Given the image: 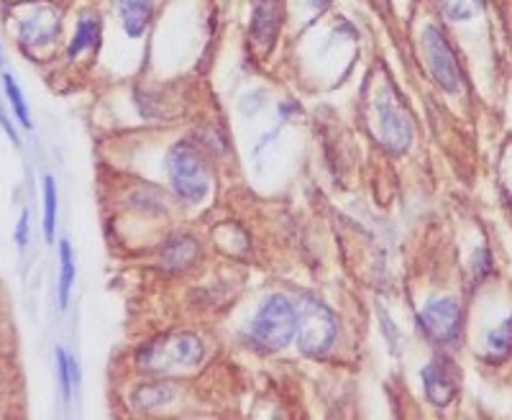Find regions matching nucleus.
Masks as SVG:
<instances>
[{
  "instance_id": "f257e3e1",
  "label": "nucleus",
  "mask_w": 512,
  "mask_h": 420,
  "mask_svg": "<svg viewBox=\"0 0 512 420\" xmlns=\"http://www.w3.org/2000/svg\"><path fill=\"white\" fill-rule=\"evenodd\" d=\"M297 315V346L310 356L326 354L336 341V315L326 303H320L313 295H300L295 303Z\"/></svg>"
},
{
  "instance_id": "f03ea898",
  "label": "nucleus",
  "mask_w": 512,
  "mask_h": 420,
  "mask_svg": "<svg viewBox=\"0 0 512 420\" xmlns=\"http://www.w3.org/2000/svg\"><path fill=\"white\" fill-rule=\"evenodd\" d=\"M295 331V303H290V298L285 295H272L256 313L254 326H251V341L264 351H280L295 339Z\"/></svg>"
},
{
  "instance_id": "7ed1b4c3",
  "label": "nucleus",
  "mask_w": 512,
  "mask_h": 420,
  "mask_svg": "<svg viewBox=\"0 0 512 420\" xmlns=\"http://www.w3.org/2000/svg\"><path fill=\"white\" fill-rule=\"evenodd\" d=\"M205 346L192 333H169L139 351V364L146 372H169L175 367H195L203 362Z\"/></svg>"
},
{
  "instance_id": "20e7f679",
  "label": "nucleus",
  "mask_w": 512,
  "mask_h": 420,
  "mask_svg": "<svg viewBox=\"0 0 512 420\" xmlns=\"http://www.w3.org/2000/svg\"><path fill=\"white\" fill-rule=\"evenodd\" d=\"M169 180L175 193L180 195L185 203H200L210 190V177L205 170V162L200 152L190 141H180V144L169 152L167 159Z\"/></svg>"
},
{
  "instance_id": "39448f33",
  "label": "nucleus",
  "mask_w": 512,
  "mask_h": 420,
  "mask_svg": "<svg viewBox=\"0 0 512 420\" xmlns=\"http://www.w3.org/2000/svg\"><path fill=\"white\" fill-rule=\"evenodd\" d=\"M423 54L433 80H436L446 93H459L461 85H464V75H461L459 59H456L446 34H443L438 26H428V29H425Z\"/></svg>"
},
{
  "instance_id": "423d86ee",
  "label": "nucleus",
  "mask_w": 512,
  "mask_h": 420,
  "mask_svg": "<svg viewBox=\"0 0 512 420\" xmlns=\"http://www.w3.org/2000/svg\"><path fill=\"white\" fill-rule=\"evenodd\" d=\"M461 321H464V310L454 298L433 300L418 315L420 331L436 344H456L461 336Z\"/></svg>"
},
{
  "instance_id": "0eeeda50",
  "label": "nucleus",
  "mask_w": 512,
  "mask_h": 420,
  "mask_svg": "<svg viewBox=\"0 0 512 420\" xmlns=\"http://www.w3.org/2000/svg\"><path fill=\"white\" fill-rule=\"evenodd\" d=\"M377 136L390 152H405L413 141V123L397 105L395 95H377Z\"/></svg>"
},
{
  "instance_id": "6e6552de",
  "label": "nucleus",
  "mask_w": 512,
  "mask_h": 420,
  "mask_svg": "<svg viewBox=\"0 0 512 420\" xmlns=\"http://www.w3.org/2000/svg\"><path fill=\"white\" fill-rule=\"evenodd\" d=\"M423 387H425V397L431 400L436 408H446L456 400L461 390V372L448 356H436L431 364H425L423 372Z\"/></svg>"
},
{
  "instance_id": "1a4fd4ad",
  "label": "nucleus",
  "mask_w": 512,
  "mask_h": 420,
  "mask_svg": "<svg viewBox=\"0 0 512 420\" xmlns=\"http://www.w3.org/2000/svg\"><path fill=\"white\" fill-rule=\"evenodd\" d=\"M282 13H285V0H254V13H251V41H254L262 52H272L277 34H280Z\"/></svg>"
},
{
  "instance_id": "9d476101",
  "label": "nucleus",
  "mask_w": 512,
  "mask_h": 420,
  "mask_svg": "<svg viewBox=\"0 0 512 420\" xmlns=\"http://www.w3.org/2000/svg\"><path fill=\"white\" fill-rule=\"evenodd\" d=\"M59 31V13L52 6H36L31 8L29 16L21 18L18 24V36L26 47L41 49L52 44Z\"/></svg>"
},
{
  "instance_id": "9b49d317",
  "label": "nucleus",
  "mask_w": 512,
  "mask_h": 420,
  "mask_svg": "<svg viewBox=\"0 0 512 420\" xmlns=\"http://www.w3.org/2000/svg\"><path fill=\"white\" fill-rule=\"evenodd\" d=\"M200 257V246L192 236H172L162 249V267L169 272H182Z\"/></svg>"
},
{
  "instance_id": "f8f14e48",
  "label": "nucleus",
  "mask_w": 512,
  "mask_h": 420,
  "mask_svg": "<svg viewBox=\"0 0 512 420\" xmlns=\"http://www.w3.org/2000/svg\"><path fill=\"white\" fill-rule=\"evenodd\" d=\"M118 13H121L123 29L128 36H141L152 21L154 0H118Z\"/></svg>"
},
{
  "instance_id": "ddd939ff",
  "label": "nucleus",
  "mask_w": 512,
  "mask_h": 420,
  "mask_svg": "<svg viewBox=\"0 0 512 420\" xmlns=\"http://www.w3.org/2000/svg\"><path fill=\"white\" fill-rule=\"evenodd\" d=\"M175 397V390L169 385H141L136 387V392L131 395V403L136 405L139 410H154V408H162L167 405L169 400Z\"/></svg>"
},
{
  "instance_id": "4468645a",
  "label": "nucleus",
  "mask_w": 512,
  "mask_h": 420,
  "mask_svg": "<svg viewBox=\"0 0 512 420\" xmlns=\"http://www.w3.org/2000/svg\"><path fill=\"white\" fill-rule=\"evenodd\" d=\"M98 36H100V18L95 16H82L80 24H77V31H75V39H72L70 49H67V54L70 57H77V54L82 52V49L88 47H95L98 44Z\"/></svg>"
},
{
  "instance_id": "2eb2a0df",
  "label": "nucleus",
  "mask_w": 512,
  "mask_h": 420,
  "mask_svg": "<svg viewBox=\"0 0 512 420\" xmlns=\"http://www.w3.org/2000/svg\"><path fill=\"white\" fill-rule=\"evenodd\" d=\"M489 359L492 362H505L512 356V315L507 318L502 326H497L495 331L489 333Z\"/></svg>"
},
{
  "instance_id": "dca6fc26",
  "label": "nucleus",
  "mask_w": 512,
  "mask_h": 420,
  "mask_svg": "<svg viewBox=\"0 0 512 420\" xmlns=\"http://www.w3.org/2000/svg\"><path fill=\"white\" fill-rule=\"evenodd\" d=\"M59 254H62V277H59V305L67 308L70 303V292L75 285V262H72V249L67 241L59 244Z\"/></svg>"
},
{
  "instance_id": "f3484780",
  "label": "nucleus",
  "mask_w": 512,
  "mask_h": 420,
  "mask_svg": "<svg viewBox=\"0 0 512 420\" xmlns=\"http://www.w3.org/2000/svg\"><path fill=\"white\" fill-rule=\"evenodd\" d=\"M448 21H469L484 8V0H438Z\"/></svg>"
},
{
  "instance_id": "a211bd4d",
  "label": "nucleus",
  "mask_w": 512,
  "mask_h": 420,
  "mask_svg": "<svg viewBox=\"0 0 512 420\" xmlns=\"http://www.w3.org/2000/svg\"><path fill=\"white\" fill-rule=\"evenodd\" d=\"M57 228V185L52 177H44V236L52 244Z\"/></svg>"
},
{
  "instance_id": "6ab92c4d",
  "label": "nucleus",
  "mask_w": 512,
  "mask_h": 420,
  "mask_svg": "<svg viewBox=\"0 0 512 420\" xmlns=\"http://www.w3.org/2000/svg\"><path fill=\"white\" fill-rule=\"evenodd\" d=\"M3 82H6V93H8V98H11L13 111H16V118H18V121H21V126H24V129H31L29 111H26L24 95H21V90H18L16 80H13L11 75H6V77H3Z\"/></svg>"
},
{
  "instance_id": "aec40b11",
  "label": "nucleus",
  "mask_w": 512,
  "mask_h": 420,
  "mask_svg": "<svg viewBox=\"0 0 512 420\" xmlns=\"http://www.w3.org/2000/svg\"><path fill=\"white\" fill-rule=\"evenodd\" d=\"M57 364H59V387H62V397L70 400L72 395V382H70V356L64 354L62 349H57Z\"/></svg>"
},
{
  "instance_id": "412c9836",
  "label": "nucleus",
  "mask_w": 512,
  "mask_h": 420,
  "mask_svg": "<svg viewBox=\"0 0 512 420\" xmlns=\"http://www.w3.org/2000/svg\"><path fill=\"white\" fill-rule=\"evenodd\" d=\"M26 239H29V213H21V221H18L16 228V241L18 246H26Z\"/></svg>"
},
{
  "instance_id": "4be33fe9",
  "label": "nucleus",
  "mask_w": 512,
  "mask_h": 420,
  "mask_svg": "<svg viewBox=\"0 0 512 420\" xmlns=\"http://www.w3.org/2000/svg\"><path fill=\"white\" fill-rule=\"evenodd\" d=\"M0 126H3V131H6L8 136H11L13 144H18V136H16V129L11 126V121L6 118V113H3V108H0Z\"/></svg>"
},
{
  "instance_id": "5701e85b",
  "label": "nucleus",
  "mask_w": 512,
  "mask_h": 420,
  "mask_svg": "<svg viewBox=\"0 0 512 420\" xmlns=\"http://www.w3.org/2000/svg\"><path fill=\"white\" fill-rule=\"evenodd\" d=\"M328 3H331V0H310V6L318 8V11H320V8H326Z\"/></svg>"
},
{
  "instance_id": "b1692460",
  "label": "nucleus",
  "mask_w": 512,
  "mask_h": 420,
  "mask_svg": "<svg viewBox=\"0 0 512 420\" xmlns=\"http://www.w3.org/2000/svg\"><path fill=\"white\" fill-rule=\"evenodd\" d=\"M507 195H510V208H512V187H510V190H507Z\"/></svg>"
},
{
  "instance_id": "393cba45",
  "label": "nucleus",
  "mask_w": 512,
  "mask_h": 420,
  "mask_svg": "<svg viewBox=\"0 0 512 420\" xmlns=\"http://www.w3.org/2000/svg\"><path fill=\"white\" fill-rule=\"evenodd\" d=\"M0 59H3V57H0Z\"/></svg>"
}]
</instances>
